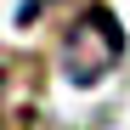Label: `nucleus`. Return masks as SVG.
Returning <instances> with one entry per match:
<instances>
[{"instance_id":"f257e3e1","label":"nucleus","mask_w":130,"mask_h":130,"mask_svg":"<svg viewBox=\"0 0 130 130\" xmlns=\"http://www.w3.org/2000/svg\"><path fill=\"white\" fill-rule=\"evenodd\" d=\"M119 62H124V28H119V17L107 6H85L68 23V34H62V74H68L79 91H91Z\"/></svg>"}]
</instances>
